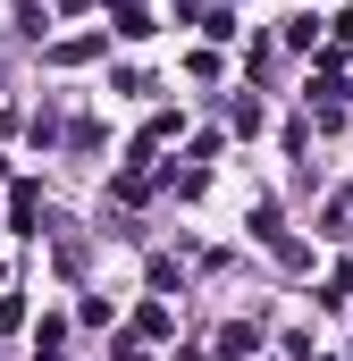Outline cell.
I'll list each match as a JSON object with an SVG mask.
<instances>
[{"label":"cell","mask_w":353,"mask_h":361,"mask_svg":"<svg viewBox=\"0 0 353 361\" xmlns=\"http://www.w3.org/2000/svg\"><path fill=\"white\" fill-rule=\"evenodd\" d=\"M253 345H261L253 328H219V361H253Z\"/></svg>","instance_id":"6da1fadb"},{"label":"cell","mask_w":353,"mask_h":361,"mask_svg":"<svg viewBox=\"0 0 353 361\" xmlns=\"http://www.w3.org/2000/svg\"><path fill=\"white\" fill-rule=\"evenodd\" d=\"M8 219H17V227H34V219H42V193H34V185H17V202H8Z\"/></svg>","instance_id":"7a4b0ae2"}]
</instances>
